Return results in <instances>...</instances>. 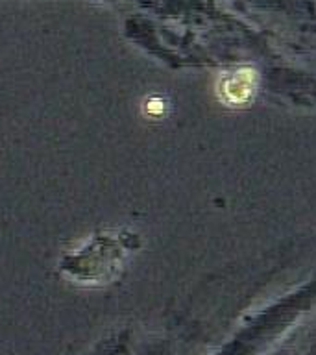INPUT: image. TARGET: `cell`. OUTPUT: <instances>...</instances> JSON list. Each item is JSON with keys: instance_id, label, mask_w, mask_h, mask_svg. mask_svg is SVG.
Segmentation results:
<instances>
[{"instance_id": "cell-1", "label": "cell", "mask_w": 316, "mask_h": 355, "mask_svg": "<svg viewBox=\"0 0 316 355\" xmlns=\"http://www.w3.org/2000/svg\"><path fill=\"white\" fill-rule=\"evenodd\" d=\"M255 74L249 71L233 72L231 76H226L220 82V94L227 104H243L248 102L254 94Z\"/></svg>"}]
</instances>
